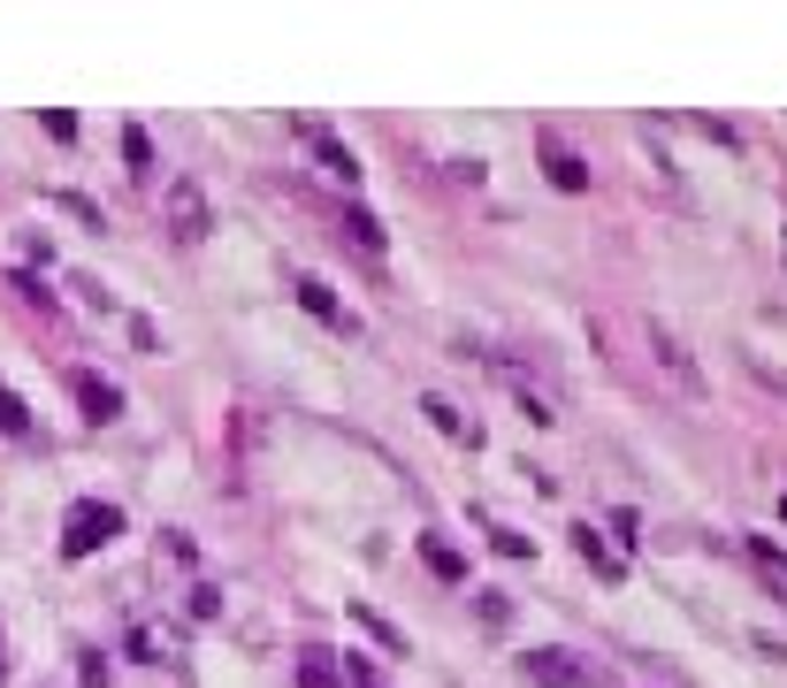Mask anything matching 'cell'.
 Returning <instances> with one entry per match:
<instances>
[{"label": "cell", "mask_w": 787, "mask_h": 688, "mask_svg": "<svg viewBox=\"0 0 787 688\" xmlns=\"http://www.w3.org/2000/svg\"><path fill=\"white\" fill-rule=\"evenodd\" d=\"M160 230H168L176 245H199V237L214 230V199H207L199 176H168V184H160Z\"/></svg>", "instance_id": "obj_2"}, {"label": "cell", "mask_w": 787, "mask_h": 688, "mask_svg": "<svg viewBox=\"0 0 787 688\" xmlns=\"http://www.w3.org/2000/svg\"><path fill=\"white\" fill-rule=\"evenodd\" d=\"M123 162H131V169H138V176H154V138H146L138 123L123 131Z\"/></svg>", "instance_id": "obj_15"}, {"label": "cell", "mask_w": 787, "mask_h": 688, "mask_svg": "<svg viewBox=\"0 0 787 688\" xmlns=\"http://www.w3.org/2000/svg\"><path fill=\"white\" fill-rule=\"evenodd\" d=\"M299 138H307V146L321 154V169H329V176H344V184H359V154H352V146H344V138H336L329 123H299Z\"/></svg>", "instance_id": "obj_8"}, {"label": "cell", "mask_w": 787, "mask_h": 688, "mask_svg": "<svg viewBox=\"0 0 787 688\" xmlns=\"http://www.w3.org/2000/svg\"><path fill=\"white\" fill-rule=\"evenodd\" d=\"M344 237H352L359 253H383V222H375L367 207H344Z\"/></svg>", "instance_id": "obj_11"}, {"label": "cell", "mask_w": 787, "mask_h": 688, "mask_svg": "<svg viewBox=\"0 0 787 688\" xmlns=\"http://www.w3.org/2000/svg\"><path fill=\"white\" fill-rule=\"evenodd\" d=\"M535 154H543V169H551V184L558 191H589V162L558 138V131H535Z\"/></svg>", "instance_id": "obj_5"}, {"label": "cell", "mask_w": 787, "mask_h": 688, "mask_svg": "<svg viewBox=\"0 0 787 688\" xmlns=\"http://www.w3.org/2000/svg\"><path fill=\"white\" fill-rule=\"evenodd\" d=\"M0 436H15V444L31 436V406H23V398H15L8 382H0Z\"/></svg>", "instance_id": "obj_13"}, {"label": "cell", "mask_w": 787, "mask_h": 688, "mask_svg": "<svg viewBox=\"0 0 787 688\" xmlns=\"http://www.w3.org/2000/svg\"><path fill=\"white\" fill-rule=\"evenodd\" d=\"M214 612H222V589L199 581V589H191V620H214Z\"/></svg>", "instance_id": "obj_19"}, {"label": "cell", "mask_w": 787, "mask_h": 688, "mask_svg": "<svg viewBox=\"0 0 787 688\" xmlns=\"http://www.w3.org/2000/svg\"><path fill=\"white\" fill-rule=\"evenodd\" d=\"M230 429H237V444H245V452H261V436H268V429H261V413H253V406H237V413H230Z\"/></svg>", "instance_id": "obj_17"}, {"label": "cell", "mask_w": 787, "mask_h": 688, "mask_svg": "<svg viewBox=\"0 0 787 688\" xmlns=\"http://www.w3.org/2000/svg\"><path fill=\"white\" fill-rule=\"evenodd\" d=\"M299 688H344V674H336L321 651H307V658H299Z\"/></svg>", "instance_id": "obj_14"}, {"label": "cell", "mask_w": 787, "mask_h": 688, "mask_svg": "<svg viewBox=\"0 0 787 688\" xmlns=\"http://www.w3.org/2000/svg\"><path fill=\"white\" fill-rule=\"evenodd\" d=\"M421 413H429V421H436V429H444V436H452V444H481V429H474L467 413H459V406H452V398H421Z\"/></svg>", "instance_id": "obj_9"}, {"label": "cell", "mask_w": 787, "mask_h": 688, "mask_svg": "<svg viewBox=\"0 0 787 688\" xmlns=\"http://www.w3.org/2000/svg\"><path fill=\"white\" fill-rule=\"evenodd\" d=\"M474 612H481L489 628H505V597H497V589H474Z\"/></svg>", "instance_id": "obj_20"}, {"label": "cell", "mask_w": 787, "mask_h": 688, "mask_svg": "<svg viewBox=\"0 0 787 688\" xmlns=\"http://www.w3.org/2000/svg\"><path fill=\"white\" fill-rule=\"evenodd\" d=\"M574 543H581V558H589V566H597V574H620V558H612V551H605V543H597V535H589V528H581V535H574Z\"/></svg>", "instance_id": "obj_18"}, {"label": "cell", "mask_w": 787, "mask_h": 688, "mask_svg": "<svg viewBox=\"0 0 787 688\" xmlns=\"http://www.w3.org/2000/svg\"><path fill=\"white\" fill-rule=\"evenodd\" d=\"M54 207H62V214H77L85 230H108V214H100L92 199H77V191H54Z\"/></svg>", "instance_id": "obj_16"}, {"label": "cell", "mask_w": 787, "mask_h": 688, "mask_svg": "<svg viewBox=\"0 0 787 688\" xmlns=\"http://www.w3.org/2000/svg\"><path fill=\"white\" fill-rule=\"evenodd\" d=\"M352 620H359V628H367V635H375V643H383L390 658H406V635H398V628H390V620H383L375 604H352Z\"/></svg>", "instance_id": "obj_12"}, {"label": "cell", "mask_w": 787, "mask_h": 688, "mask_svg": "<svg viewBox=\"0 0 787 688\" xmlns=\"http://www.w3.org/2000/svg\"><path fill=\"white\" fill-rule=\"evenodd\" d=\"M642 352H650L657 382H665L680 406H703V398H711V375L696 367V352H688V337H680L673 322H642Z\"/></svg>", "instance_id": "obj_1"}, {"label": "cell", "mask_w": 787, "mask_h": 688, "mask_svg": "<svg viewBox=\"0 0 787 688\" xmlns=\"http://www.w3.org/2000/svg\"><path fill=\"white\" fill-rule=\"evenodd\" d=\"M69 390H77L85 421H115V413H123V390H115V382H100L92 367H69Z\"/></svg>", "instance_id": "obj_7"}, {"label": "cell", "mask_w": 787, "mask_h": 688, "mask_svg": "<svg viewBox=\"0 0 787 688\" xmlns=\"http://www.w3.org/2000/svg\"><path fill=\"white\" fill-rule=\"evenodd\" d=\"M123 535V513L115 506H69V528H62V558H92L100 543Z\"/></svg>", "instance_id": "obj_3"}, {"label": "cell", "mask_w": 787, "mask_h": 688, "mask_svg": "<svg viewBox=\"0 0 787 688\" xmlns=\"http://www.w3.org/2000/svg\"><path fill=\"white\" fill-rule=\"evenodd\" d=\"M780 520H787V498H780Z\"/></svg>", "instance_id": "obj_23"}, {"label": "cell", "mask_w": 787, "mask_h": 688, "mask_svg": "<svg viewBox=\"0 0 787 688\" xmlns=\"http://www.w3.org/2000/svg\"><path fill=\"white\" fill-rule=\"evenodd\" d=\"M291 291H299V307H307V314H314V322H329V330H336V337H352V330H359V322H352V314H344V299H336V291H329V284H321V276H299V284H291Z\"/></svg>", "instance_id": "obj_6"}, {"label": "cell", "mask_w": 787, "mask_h": 688, "mask_svg": "<svg viewBox=\"0 0 787 688\" xmlns=\"http://www.w3.org/2000/svg\"><path fill=\"white\" fill-rule=\"evenodd\" d=\"M131 344H138V352H160V330L146 322V314H131Z\"/></svg>", "instance_id": "obj_21"}, {"label": "cell", "mask_w": 787, "mask_h": 688, "mask_svg": "<svg viewBox=\"0 0 787 688\" xmlns=\"http://www.w3.org/2000/svg\"><path fill=\"white\" fill-rule=\"evenodd\" d=\"M0 681H8V658H0Z\"/></svg>", "instance_id": "obj_22"}, {"label": "cell", "mask_w": 787, "mask_h": 688, "mask_svg": "<svg viewBox=\"0 0 787 688\" xmlns=\"http://www.w3.org/2000/svg\"><path fill=\"white\" fill-rule=\"evenodd\" d=\"M421 566H429L436 581H467V558H459L444 535H421Z\"/></svg>", "instance_id": "obj_10"}, {"label": "cell", "mask_w": 787, "mask_h": 688, "mask_svg": "<svg viewBox=\"0 0 787 688\" xmlns=\"http://www.w3.org/2000/svg\"><path fill=\"white\" fill-rule=\"evenodd\" d=\"M520 681L528 688H605V674L574 666V651H520Z\"/></svg>", "instance_id": "obj_4"}]
</instances>
